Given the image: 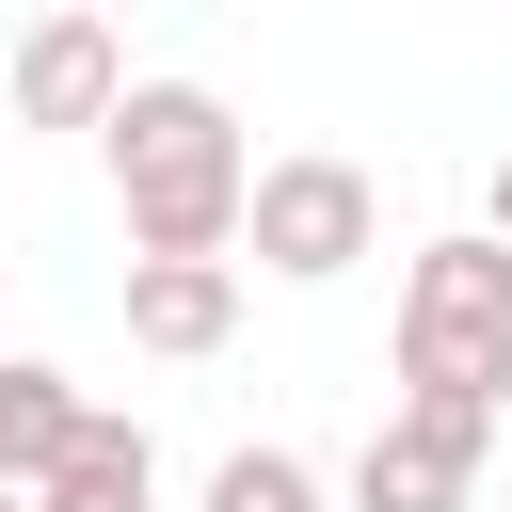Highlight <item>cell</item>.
<instances>
[{
    "label": "cell",
    "mask_w": 512,
    "mask_h": 512,
    "mask_svg": "<svg viewBox=\"0 0 512 512\" xmlns=\"http://www.w3.org/2000/svg\"><path fill=\"white\" fill-rule=\"evenodd\" d=\"M96 144H112V208H128V256H224L240 240V112L208 96V80H128L112 112H96Z\"/></svg>",
    "instance_id": "obj_1"
},
{
    "label": "cell",
    "mask_w": 512,
    "mask_h": 512,
    "mask_svg": "<svg viewBox=\"0 0 512 512\" xmlns=\"http://www.w3.org/2000/svg\"><path fill=\"white\" fill-rule=\"evenodd\" d=\"M400 400H512V240H416L400 272Z\"/></svg>",
    "instance_id": "obj_2"
},
{
    "label": "cell",
    "mask_w": 512,
    "mask_h": 512,
    "mask_svg": "<svg viewBox=\"0 0 512 512\" xmlns=\"http://www.w3.org/2000/svg\"><path fill=\"white\" fill-rule=\"evenodd\" d=\"M240 240H256V272L336 288V272L384 240V192H368V160H256V176H240Z\"/></svg>",
    "instance_id": "obj_3"
},
{
    "label": "cell",
    "mask_w": 512,
    "mask_h": 512,
    "mask_svg": "<svg viewBox=\"0 0 512 512\" xmlns=\"http://www.w3.org/2000/svg\"><path fill=\"white\" fill-rule=\"evenodd\" d=\"M480 448H496V416L400 400V416L352 448V512H464V496H480Z\"/></svg>",
    "instance_id": "obj_4"
},
{
    "label": "cell",
    "mask_w": 512,
    "mask_h": 512,
    "mask_svg": "<svg viewBox=\"0 0 512 512\" xmlns=\"http://www.w3.org/2000/svg\"><path fill=\"white\" fill-rule=\"evenodd\" d=\"M112 96H128L112 16H32V32H16V128H96Z\"/></svg>",
    "instance_id": "obj_5"
},
{
    "label": "cell",
    "mask_w": 512,
    "mask_h": 512,
    "mask_svg": "<svg viewBox=\"0 0 512 512\" xmlns=\"http://www.w3.org/2000/svg\"><path fill=\"white\" fill-rule=\"evenodd\" d=\"M128 336L144 352H224L240 336V256H128Z\"/></svg>",
    "instance_id": "obj_6"
},
{
    "label": "cell",
    "mask_w": 512,
    "mask_h": 512,
    "mask_svg": "<svg viewBox=\"0 0 512 512\" xmlns=\"http://www.w3.org/2000/svg\"><path fill=\"white\" fill-rule=\"evenodd\" d=\"M32 512H160V448H144V416H80L64 464L32 480Z\"/></svg>",
    "instance_id": "obj_7"
},
{
    "label": "cell",
    "mask_w": 512,
    "mask_h": 512,
    "mask_svg": "<svg viewBox=\"0 0 512 512\" xmlns=\"http://www.w3.org/2000/svg\"><path fill=\"white\" fill-rule=\"evenodd\" d=\"M80 416H96V400H80L64 368H32V352H0V480H16V496H32L48 464H64V432H80Z\"/></svg>",
    "instance_id": "obj_8"
},
{
    "label": "cell",
    "mask_w": 512,
    "mask_h": 512,
    "mask_svg": "<svg viewBox=\"0 0 512 512\" xmlns=\"http://www.w3.org/2000/svg\"><path fill=\"white\" fill-rule=\"evenodd\" d=\"M208 512H336V496H320L304 448H224L208 464Z\"/></svg>",
    "instance_id": "obj_9"
},
{
    "label": "cell",
    "mask_w": 512,
    "mask_h": 512,
    "mask_svg": "<svg viewBox=\"0 0 512 512\" xmlns=\"http://www.w3.org/2000/svg\"><path fill=\"white\" fill-rule=\"evenodd\" d=\"M480 240H512V160H496V224H480Z\"/></svg>",
    "instance_id": "obj_10"
},
{
    "label": "cell",
    "mask_w": 512,
    "mask_h": 512,
    "mask_svg": "<svg viewBox=\"0 0 512 512\" xmlns=\"http://www.w3.org/2000/svg\"><path fill=\"white\" fill-rule=\"evenodd\" d=\"M0 512H32V496H16V480H0Z\"/></svg>",
    "instance_id": "obj_11"
}]
</instances>
